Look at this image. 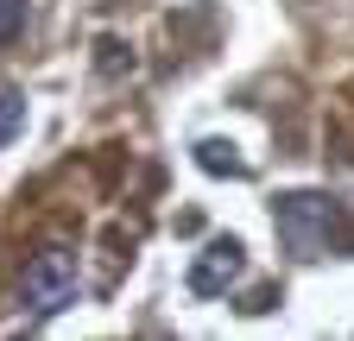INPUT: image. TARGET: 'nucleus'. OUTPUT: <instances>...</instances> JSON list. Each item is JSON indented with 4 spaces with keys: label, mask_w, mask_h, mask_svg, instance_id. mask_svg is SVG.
Here are the masks:
<instances>
[{
    "label": "nucleus",
    "mask_w": 354,
    "mask_h": 341,
    "mask_svg": "<svg viewBox=\"0 0 354 341\" xmlns=\"http://www.w3.org/2000/svg\"><path fill=\"white\" fill-rule=\"evenodd\" d=\"M19 126H26V95L19 89H0V146H7Z\"/></svg>",
    "instance_id": "obj_5"
},
{
    "label": "nucleus",
    "mask_w": 354,
    "mask_h": 341,
    "mask_svg": "<svg viewBox=\"0 0 354 341\" xmlns=\"http://www.w3.org/2000/svg\"><path fill=\"white\" fill-rule=\"evenodd\" d=\"M196 164H203V170H215V177H253L247 158H234V146H228V139H203V146H196Z\"/></svg>",
    "instance_id": "obj_4"
},
{
    "label": "nucleus",
    "mask_w": 354,
    "mask_h": 341,
    "mask_svg": "<svg viewBox=\"0 0 354 341\" xmlns=\"http://www.w3.org/2000/svg\"><path fill=\"white\" fill-rule=\"evenodd\" d=\"M76 291H82V278H76V253H70L64 240H44L32 260H26V272H19V304H26L32 316H57V310H70Z\"/></svg>",
    "instance_id": "obj_2"
},
{
    "label": "nucleus",
    "mask_w": 354,
    "mask_h": 341,
    "mask_svg": "<svg viewBox=\"0 0 354 341\" xmlns=\"http://www.w3.org/2000/svg\"><path fill=\"white\" fill-rule=\"evenodd\" d=\"M241 278H247V246L241 240H209L196 253V266H190V291L196 297H221V291L241 284Z\"/></svg>",
    "instance_id": "obj_3"
},
{
    "label": "nucleus",
    "mask_w": 354,
    "mask_h": 341,
    "mask_svg": "<svg viewBox=\"0 0 354 341\" xmlns=\"http://www.w3.org/2000/svg\"><path fill=\"white\" fill-rule=\"evenodd\" d=\"M272 228H279L291 260H342V253H354L348 208L323 190H285L272 202Z\"/></svg>",
    "instance_id": "obj_1"
},
{
    "label": "nucleus",
    "mask_w": 354,
    "mask_h": 341,
    "mask_svg": "<svg viewBox=\"0 0 354 341\" xmlns=\"http://www.w3.org/2000/svg\"><path fill=\"white\" fill-rule=\"evenodd\" d=\"M19 26H26V0H0V45L19 38Z\"/></svg>",
    "instance_id": "obj_6"
}]
</instances>
